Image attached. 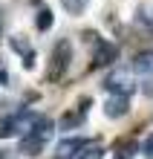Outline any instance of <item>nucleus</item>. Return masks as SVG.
<instances>
[{
	"label": "nucleus",
	"mask_w": 153,
	"mask_h": 159,
	"mask_svg": "<svg viewBox=\"0 0 153 159\" xmlns=\"http://www.w3.org/2000/svg\"><path fill=\"white\" fill-rule=\"evenodd\" d=\"M70 61H72V46L70 41H58L52 46V55H49V67H46V78L49 81H61L64 72L70 70Z\"/></svg>",
	"instance_id": "1"
},
{
	"label": "nucleus",
	"mask_w": 153,
	"mask_h": 159,
	"mask_svg": "<svg viewBox=\"0 0 153 159\" xmlns=\"http://www.w3.org/2000/svg\"><path fill=\"white\" fill-rule=\"evenodd\" d=\"M119 58V46L116 43H107V41H95V55H92V64L95 67H107Z\"/></svg>",
	"instance_id": "2"
},
{
	"label": "nucleus",
	"mask_w": 153,
	"mask_h": 159,
	"mask_svg": "<svg viewBox=\"0 0 153 159\" xmlns=\"http://www.w3.org/2000/svg\"><path fill=\"white\" fill-rule=\"evenodd\" d=\"M52 130H55V125H52V119H46V116H32L29 125H26V133H35L38 139H43V142L52 136Z\"/></svg>",
	"instance_id": "3"
},
{
	"label": "nucleus",
	"mask_w": 153,
	"mask_h": 159,
	"mask_svg": "<svg viewBox=\"0 0 153 159\" xmlns=\"http://www.w3.org/2000/svg\"><path fill=\"white\" fill-rule=\"evenodd\" d=\"M127 110H130L127 96H113L107 101V107H104V113H107L110 119H121V116H127Z\"/></svg>",
	"instance_id": "4"
},
{
	"label": "nucleus",
	"mask_w": 153,
	"mask_h": 159,
	"mask_svg": "<svg viewBox=\"0 0 153 159\" xmlns=\"http://www.w3.org/2000/svg\"><path fill=\"white\" fill-rule=\"evenodd\" d=\"M107 90L113 93V96H130L133 93V81L127 75H110L107 78Z\"/></svg>",
	"instance_id": "5"
},
{
	"label": "nucleus",
	"mask_w": 153,
	"mask_h": 159,
	"mask_svg": "<svg viewBox=\"0 0 153 159\" xmlns=\"http://www.w3.org/2000/svg\"><path fill=\"white\" fill-rule=\"evenodd\" d=\"M32 116H6L0 119V136H15L17 130H20V125H29Z\"/></svg>",
	"instance_id": "6"
},
{
	"label": "nucleus",
	"mask_w": 153,
	"mask_h": 159,
	"mask_svg": "<svg viewBox=\"0 0 153 159\" xmlns=\"http://www.w3.org/2000/svg\"><path fill=\"white\" fill-rule=\"evenodd\" d=\"M43 139H38L35 133H23V139H20V153L23 156H38V153H41L43 151Z\"/></svg>",
	"instance_id": "7"
},
{
	"label": "nucleus",
	"mask_w": 153,
	"mask_h": 159,
	"mask_svg": "<svg viewBox=\"0 0 153 159\" xmlns=\"http://www.w3.org/2000/svg\"><path fill=\"white\" fill-rule=\"evenodd\" d=\"M84 145H87V139H64V142L58 145V153H61V159H70V156L78 153Z\"/></svg>",
	"instance_id": "8"
},
{
	"label": "nucleus",
	"mask_w": 153,
	"mask_h": 159,
	"mask_svg": "<svg viewBox=\"0 0 153 159\" xmlns=\"http://www.w3.org/2000/svg\"><path fill=\"white\" fill-rule=\"evenodd\" d=\"M133 67L139 72H153V52L145 49V52H136V58H133Z\"/></svg>",
	"instance_id": "9"
},
{
	"label": "nucleus",
	"mask_w": 153,
	"mask_h": 159,
	"mask_svg": "<svg viewBox=\"0 0 153 159\" xmlns=\"http://www.w3.org/2000/svg\"><path fill=\"white\" fill-rule=\"evenodd\" d=\"M12 49L15 52H26V64H32V46H29V41H26V38H20V35H15V38H12Z\"/></svg>",
	"instance_id": "10"
},
{
	"label": "nucleus",
	"mask_w": 153,
	"mask_h": 159,
	"mask_svg": "<svg viewBox=\"0 0 153 159\" xmlns=\"http://www.w3.org/2000/svg\"><path fill=\"white\" fill-rule=\"evenodd\" d=\"M72 159H101V148H95V145H90V142H87L78 153L72 156Z\"/></svg>",
	"instance_id": "11"
},
{
	"label": "nucleus",
	"mask_w": 153,
	"mask_h": 159,
	"mask_svg": "<svg viewBox=\"0 0 153 159\" xmlns=\"http://www.w3.org/2000/svg\"><path fill=\"white\" fill-rule=\"evenodd\" d=\"M87 3H90V0H61V6H64L70 15H81L84 9H87Z\"/></svg>",
	"instance_id": "12"
},
{
	"label": "nucleus",
	"mask_w": 153,
	"mask_h": 159,
	"mask_svg": "<svg viewBox=\"0 0 153 159\" xmlns=\"http://www.w3.org/2000/svg\"><path fill=\"white\" fill-rule=\"evenodd\" d=\"M49 26H52V12H49V9H41V12H38V29L46 32Z\"/></svg>",
	"instance_id": "13"
},
{
	"label": "nucleus",
	"mask_w": 153,
	"mask_h": 159,
	"mask_svg": "<svg viewBox=\"0 0 153 159\" xmlns=\"http://www.w3.org/2000/svg\"><path fill=\"white\" fill-rule=\"evenodd\" d=\"M78 121H81V113H66V116H64V121H61V127H64V130H72Z\"/></svg>",
	"instance_id": "14"
},
{
	"label": "nucleus",
	"mask_w": 153,
	"mask_h": 159,
	"mask_svg": "<svg viewBox=\"0 0 153 159\" xmlns=\"http://www.w3.org/2000/svg\"><path fill=\"white\" fill-rule=\"evenodd\" d=\"M142 151H145V156H147V159H153V136H147V139H145V148H142Z\"/></svg>",
	"instance_id": "15"
},
{
	"label": "nucleus",
	"mask_w": 153,
	"mask_h": 159,
	"mask_svg": "<svg viewBox=\"0 0 153 159\" xmlns=\"http://www.w3.org/2000/svg\"><path fill=\"white\" fill-rule=\"evenodd\" d=\"M6 81H9V75H6L3 70H0V84H6Z\"/></svg>",
	"instance_id": "16"
},
{
	"label": "nucleus",
	"mask_w": 153,
	"mask_h": 159,
	"mask_svg": "<svg viewBox=\"0 0 153 159\" xmlns=\"http://www.w3.org/2000/svg\"><path fill=\"white\" fill-rule=\"evenodd\" d=\"M0 159H12V153H9V151H0Z\"/></svg>",
	"instance_id": "17"
}]
</instances>
